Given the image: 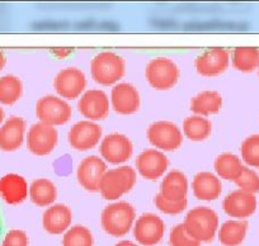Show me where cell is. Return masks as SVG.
<instances>
[{"label":"cell","mask_w":259,"mask_h":246,"mask_svg":"<svg viewBox=\"0 0 259 246\" xmlns=\"http://www.w3.org/2000/svg\"><path fill=\"white\" fill-rule=\"evenodd\" d=\"M136 211L126 201H117L106 206L101 213V225L104 232L113 237H123L133 230Z\"/></svg>","instance_id":"1"},{"label":"cell","mask_w":259,"mask_h":246,"mask_svg":"<svg viewBox=\"0 0 259 246\" xmlns=\"http://www.w3.org/2000/svg\"><path fill=\"white\" fill-rule=\"evenodd\" d=\"M219 215L210 207H194L187 212L183 226L198 242H211L220 227Z\"/></svg>","instance_id":"2"},{"label":"cell","mask_w":259,"mask_h":246,"mask_svg":"<svg viewBox=\"0 0 259 246\" xmlns=\"http://www.w3.org/2000/svg\"><path fill=\"white\" fill-rule=\"evenodd\" d=\"M126 63L123 57L114 52H101L91 61V75L99 85L114 86L123 78Z\"/></svg>","instance_id":"3"},{"label":"cell","mask_w":259,"mask_h":246,"mask_svg":"<svg viewBox=\"0 0 259 246\" xmlns=\"http://www.w3.org/2000/svg\"><path fill=\"white\" fill-rule=\"evenodd\" d=\"M138 180V173L128 165H122L107 170L102 179L99 193L106 201H117L133 190Z\"/></svg>","instance_id":"4"},{"label":"cell","mask_w":259,"mask_h":246,"mask_svg":"<svg viewBox=\"0 0 259 246\" xmlns=\"http://www.w3.org/2000/svg\"><path fill=\"white\" fill-rule=\"evenodd\" d=\"M179 76V68L173 60L168 57H155L145 69L146 81L155 90H169L176 86Z\"/></svg>","instance_id":"5"},{"label":"cell","mask_w":259,"mask_h":246,"mask_svg":"<svg viewBox=\"0 0 259 246\" xmlns=\"http://www.w3.org/2000/svg\"><path fill=\"white\" fill-rule=\"evenodd\" d=\"M73 114V108L65 99L57 95H45L36 103V116L45 125L62 126L68 123Z\"/></svg>","instance_id":"6"},{"label":"cell","mask_w":259,"mask_h":246,"mask_svg":"<svg viewBox=\"0 0 259 246\" xmlns=\"http://www.w3.org/2000/svg\"><path fill=\"white\" fill-rule=\"evenodd\" d=\"M146 137L156 150L174 151L183 143V132L170 121H156L146 130Z\"/></svg>","instance_id":"7"},{"label":"cell","mask_w":259,"mask_h":246,"mask_svg":"<svg viewBox=\"0 0 259 246\" xmlns=\"http://www.w3.org/2000/svg\"><path fill=\"white\" fill-rule=\"evenodd\" d=\"M27 149L37 156H46L55 150L59 142V132L56 127L45 125L42 122L29 127L26 136Z\"/></svg>","instance_id":"8"},{"label":"cell","mask_w":259,"mask_h":246,"mask_svg":"<svg viewBox=\"0 0 259 246\" xmlns=\"http://www.w3.org/2000/svg\"><path fill=\"white\" fill-rule=\"evenodd\" d=\"M99 154L106 163L112 165H121L130 160L134 154V145L126 135L111 133L102 138Z\"/></svg>","instance_id":"9"},{"label":"cell","mask_w":259,"mask_h":246,"mask_svg":"<svg viewBox=\"0 0 259 246\" xmlns=\"http://www.w3.org/2000/svg\"><path fill=\"white\" fill-rule=\"evenodd\" d=\"M133 232L138 243L143 246H155L163 240L165 223L158 215L144 213L136 218Z\"/></svg>","instance_id":"10"},{"label":"cell","mask_w":259,"mask_h":246,"mask_svg":"<svg viewBox=\"0 0 259 246\" xmlns=\"http://www.w3.org/2000/svg\"><path fill=\"white\" fill-rule=\"evenodd\" d=\"M87 88V76L80 69L66 68L57 73L54 79V89L62 99L73 101L83 95Z\"/></svg>","instance_id":"11"},{"label":"cell","mask_w":259,"mask_h":246,"mask_svg":"<svg viewBox=\"0 0 259 246\" xmlns=\"http://www.w3.org/2000/svg\"><path fill=\"white\" fill-rule=\"evenodd\" d=\"M103 137V130L97 122L79 121L71 126L68 133V141L78 151H88L97 147Z\"/></svg>","instance_id":"12"},{"label":"cell","mask_w":259,"mask_h":246,"mask_svg":"<svg viewBox=\"0 0 259 246\" xmlns=\"http://www.w3.org/2000/svg\"><path fill=\"white\" fill-rule=\"evenodd\" d=\"M230 65V54L223 47L207 50L194 60V68L203 78H215L228 70Z\"/></svg>","instance_id":"13"},{"label":"cell","mask_w":259,"mask_h":246,"mask_svg":"<svg viewBox=\"0 0 259 246\" xmlns=\"http://www.w3.org/2000/svg\"><path fill=\"white\" fill-rule=\"evenodd\" d=\"M107 163L102 158L91 155L84 158L76 168L79 184L88 192H99L102 179L107 173Z\"/></svg>","instance_id":"14"},{"label":"cell","mask_w":259,"mask_h":246,"mask_svg":"<svg viewBox=\"0 0 259 246\" xmlns=\"http://www.w3.org/2000/svg\"><path fill=\"white\" fill-rule=\"evenodd\" d=\"M78 109L87 121H102L109 114L108 95L99 89H89L79 98Z\"/></svg>","instance_id":"15"},{"label":"cell","mask_w":259,"mask_h":246,"mask_svg":"<svg viewBox=\"0 0 259 246\" xmlns=\"http://www.w3.org/2000/svg\"><path fill=\"white\" fill-rule=\"evenodd\" d=\"M111 107L122 116L135 114L141 107L140 93L133 84H116L111 91Z\"/></svg>","instance_id":"16"},{"label":"cell","mask_w":259,"mask_h":246,"mask_svg":"<svg viewBox=\"0 0 259 246\" xmlns=\"http://www.w3.org/2000/svg\"><path fill=\"white\" fill-rule=\"evenodd\" d=\"M136 171L148 180H158L164 176L169 166V160L165 154L156 149L144 150L136 158Z\"/></svg>","instance_id":"17"},{"label":"cell","mask_w":259,"mask_h":246,"mask_svg":"<svg viewBox=\"0 0 259 246\" xmlns=\"http://www.w3.org/2000/svg\"><path fill=\"white\" fill-rule=\"evenodd\" d=\"M223 210L229 217L235 220H245L256 211L255 194L241 189L233 190L223 201Z\"/></svg>","instance_id":"18"},{"label":"cell","mask_w":259,"mask_h":246,"mask_svg":"<svg viewBox=\"0 0 259 246\" xmlns=\"http://www.w3.org/2000/svg\"><path fill=\"white\" fill-rule=\"evenodd\" d=\"M27 123L23 118L12 116L0 126V150L12 153L23 145Z\"/></svg>","instance_id":"19"},{"label":"cell","mask_w":259,"mask_h":246,"mask_svg":"<svg viewBox=\"0 0 259 246\" xmlns=\"http://www.w3.org/2000/svg\"><path fill=\"white\" fill-rule=\"evenodd\" d=\"M73 212L66 205H52L42 216V226L50 235H61L71 227Z\"/></svg>","instance_id":"20"},{"label":"cell","mask_w":259,"mask_h":246,"mask_svg":"<svg viewBox=\"0 0 259 246\" xmlns=\"http://www.w3.org/2000/svg\"><path fill=\"white\" fill-rule=\"evenodd\" d=\"M29 194V187L26 179L19 174H7L0 178V197L8 205H19Z\"/></svg>","instance_id":"21"},{"label":"cell","mask_w":259,"mask_h":246,"mask_svg":"<svg viewBox=\"0 0 259 246\" xmlns=\"http://www.w3.org/2000/svg\"><path fill=\"white\" fill-rule=\"evenodd\" d=\"M192 192L200 201H216L223 192V184L220 178L211 171H201L193 176Z\"/></svg>","instance_id":"22"},{"label":"cell","mask_w":259,"mask_h":246,"mask_svg":"<svg viewBox=\"0 0 259 246\" xmlns=\"http://www.w3.org/2000/svg\"><path fill=\"white\" fill-rule=\"evenodd\" d=\"M188 179L181 170H170L164 175L160 184V194L169 201L187 200L188 194Z\"/></svg>","instance_id":"23"},{"label":"cell","mask_w":259,"mask_h":246,"mask_svg":"<svg viewBox=\"0 0 259 246\" xmlns=\"http://www.w3.org/2000/svg\"><path fill=\"white\" fill-rule=\"evenodd\" d=\"M224 99L219 91L205 90L196 94L191 101V111L196 116H211L221 111Z\"/></svg>","instance_id":"24"},{"label":"cell","mask_w":259,"mask_h":246,"mask_svg":"<svg viewBox=\"0 0 259 246\" xmlns=\"http://www.w3.org/2000/svg\"><path fill=\"white\" fill-rule=\"evenodd\" d=\"M248 222L245 220H229L219 227L218 238L224 246H239L245 240L248 232Z\"/></svg>","instance_id":"25"},{"label":"cell","mask_w":259,"mask_h":246,"mask_svg":"<svg viewBox=\"0 0 259 246\" xmlns=\"http://www.w3.org/2000/svg\"><path fill=\"white\" fill-rule=\"evenodd\" d=\"M29 198L38 207H50L57 198L56 185L50 179H36L29 185Z\"/></svg>","instance_id":"26"},{"label":"cell","mask_w":259,"mask_h":246,"mask_svg":"<svg viewBox=\"0 0 259 246\" xmlns=\"http://www.w3.org/2000/svg\"><path fill=\"white\" fill-rule=\"evenodd\" d=\"M182 132L188 140L196 141H205L206 138L210 137L212 132V123L207 117L202 116H193L187 117L182 125Z\"/></svg>","instance_id":"27"},{"label":"cell","mask_w":259,"mask_h":246,"mask_svg":"<svg viewBox=\"0 0 259 246\" xmlns=\"http://www.w3.org/2000/svg\"><path fill=\"white\" fill-rule=\"evenodd\" d=\"M213 169H215L216 175L219 178L235 183V180L240 176L241 171H243L244 165L235 154L224 153L215 159Z\"/></svg>","instance_id":"28"},{"label":"cell","mask_w":259,"mask_h":246,"mask_svg":"<svg viewBox=\"0 0 259 246\" xmlns=\"http://www.w3.org/2000/svg\"><path fill=\"white\" fill-rule=\"evenodd\" d=\"M231 64L241 73H251L258 68L259 48L256 47H236L231 52Z\"/></svg>","instance_id":"29"},{"label":"cell","mask_w":259,"mask_h":246,"mask_svg":"<svg viewBox=\"0 0 259 246\" xmlns=\"http://www.w3.org/2000/svg\"><path fill=\"white\" fill-rule=\"evenodd\" d=\"M23 94V83L16 75H4L0 78V104L13 106Z\"/></svg>","instance_id":"30"},{"label":"cell","mask_w":259,"mask_h":246,"mask_svg":"<svg viewBox=\"0 0 259 246\" xmlns=\"http://www.w3.org/2000/svg\"><path fill=\"white\" fill-rule=\"evenodd\" d=\"M94 237L88 227L81 225L71 226L62 237V246H93Z\"/></svg>","instance_id":"31"},{"label":"cell","mask_w":259,"mask_h":246,"mask_svg":"<svg viewBox=\"0 0 259 246\" xmlns=\"http://www.w3.org/2000/svg\"><path fill=\"white\" fill-rule=\"evenodd\" d=\"M240 155L249 168H259V135L248 136L241 142Z\"/></svg>","instance_id":"32"},{"label":"cell","mask_w":259,"mask_h":246,"mask_svg":"<svg viewBox=\"0 0 259 246\" xmlns=\"http://www.w3.org/2000/svg\"><path fill=\"white\" fill-rule=\"evenodd\" d=\"M235 184L239 187V189L255 194L259 192V175L253 169L244 166L240 176L235 180Z\"/></svg>","instance_id":"33"},{"label":"cell","mask_w":259,"mask_h":246,"mask_svg":"<svg viewBox=\"0 0 259 246\" xmlns=\"http://www.w3.org/2000/svg\"><path fill=\"white\" fill-rule=\"evenodd\" d=\"M169 245L170 246H201L196 238L192 237L187 230L184 228L183 223H178L174 226L169 235Z\"/></svg>","instance_id":"34"},{"label":"cell","mask_w":259,"mask_h":246,"mask_svg":"<svg viewBox=\"0 0 259 246\" xmlns=\"http://www.w3.org/2000/svg\"><path fill=\"white\" fill-rule=\"evenodd\" d=\"M154 203H155V207L165 215H179L187 208V200L177 201V202L176 201H169L164 198L160 193L155 195Z\"/></svg>","instance_id":"35"},{"label":"cell","mask_w":259,"mask_h":246,"mask_svg":"<svg viewBox=\"0 0 259 246\" xmlns=\"http://www.w3.org/2000/svg\"><path fill=\"white\" fill-rule=\"evenodd\" d=\"M29 238L28 235L23 230L19 228H13L8 231L4 236L2 246H28Z\"/></svg>","instance_id":"36"},{"label":"cell","mask_w":259,"mask_h":246,"mask_svg":"<svg viewBox=\"0 0 259 246\" xmlns=\"http://www.w3.org/2000/svg\"><path fill=\"white\" fill-rule=\"evenodd\" d=\"M73 51H74L73 48H68V47H56V48L50 50V52H51L55 57H59V59H65V57H68Z\"/></svg>","instance_id":"37"},{"label":"cell","mask_w":259,"mask_h":246,"mask_svg":"<svg viewBox=\"0 0 259 246\" xmlns=\"http://www.w3.org/2000/svg\"><path fill=\"white\" fill-rule=\"evenodd\" d=\"M6 64H7V57H6V54H4L2 50H0V71L3 70L4 68H6Z\"/></svg>","instance_id":"38"},{"label":"cell","mask_w":259,"mask_h":246,"mask_svg":"<svg viewBox=\"0 0 259 246\" xmlns=\"http://www.w3.org/2000/svg\"><path fill=\"white\" fill-rule=\"evenodd\" d=\"M114 246H139V245L130 240H122V241H118V242H117Z\"/></svg>","instance_id":"39"},{"label":"cell","mask_w":259,"mask_h":246,"mask_svg":"<svg viewBox=\"0 0 259 246\" xmlns=\"http://www.w3.org/2000/svg\"><path fill=\"white\" fill-rule=\"evenodd\" d=\"M4 117H6V113H4V109L0 107V126L4 123Z\"/></svg>","instance_id":"40"},{"label":"cell","mask_w":259,"mask_h":246,"mask_svg":"<svg viewBox=\"0 0 259 246\" xmlns=\"http://www.w3.org/2000/svg\"><path fill=\"white\" fill-rule=\"evenodd\" d=\"M2 231H3V222H2V216H0V236H2Z\"/></svg>","instance_id":"41"},{"label":"cell","mask_w":259,"mask_h":246,"mask_svg":"<svg viewBox=\"0 0 259 246\" xmlns=\"http://www.w3.org/2000/svg\"><path fill=\"white\" fill-rule=\"evenodd\" d=\"M256 69H258V75H259V64H258V68H256Z\"/></svg>","instance_id":"42"}]
</instances>
